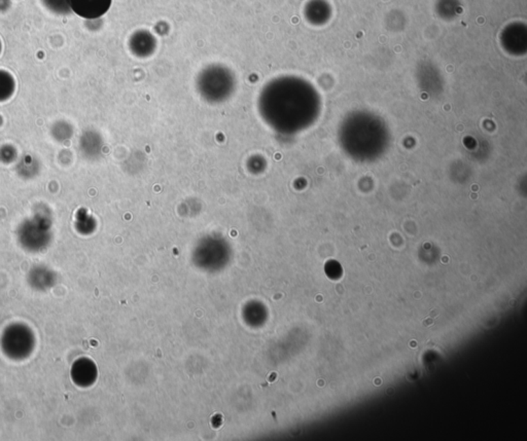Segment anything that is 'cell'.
Returning <instances> with one entry per match:
<instances>
[{
    "instance_id": "52a82bcc",
    "label": "cell",
    "mask_w": 527,
    "mask_h": 441,
    "mask_svg": "<svg viewBox=\"0 0 527 441\" xmlns=\"http://www.w3.org/2000/svg\"><path fill=\"white\" fill-rule=\"evenodd\" d=\"M18 157V151L10 144L0 147V161L4 164L12 163Z\"/></svg>"
},
{
    "instance_id": "277c9868",
    "label": "cell",
    "mask_w": 527,
    "mask_h": 441,
    "mask_svg": "<svg viewBox=\"0 0 527 441\" xmlns=\"http://www.w3.org/2000/svg\"><path fill=\"white\" fill-rule=\"evenodd\" d=\"M74 128L68 121H58L51 128V135L57 142H65L72 138Z\"/></svg>"
},
{
    "instance_id": "9c48e42d",
    "label": "cell",
    "mask_w": 527,
    "mask_h": 441,
    "mask_svg": "<svg viewBox=\"0 0 527 441\" xmlns=\"http://www.w3.org/2000/svg\"><path fill=\"white\" fill-rule=\"evenodd\" d=\"M1 49H2V44H1V40H0V54H1Z\"/></svg>"
},
{
    "instance_id": "7a4b0ae2",
    "label": "cell",
    "mask_w": 527,
    "mask_h": 441,
    "mask_svg": "<svg viewBox=\"0 0 527 441\" xmlns=\"http://www.w3.org/2000/svg\"><path fill=\"white\" fill-rule=\"evenodd\" d=\"M16 169L19 176L24 179H32L40 172V164L33 155H26L19 159Z\"/></svg>"
},
{
    "instance_id": "6da1fadb",
    "label": "cell",
    "mask_w": 527,
    "mask_h": 441,
    "mask_svg": "<svg viewBox=\"0 0 527 441\" xmlns=\"http://www.w3.org/2000/svg\"><path fill=\"white\" fill-rule=\"evenodd\" d=\"M110 4L112 0H70L72 12L89 20L103 16Z\"/></svg>"
},
{
    "instance_id": "8992f818",
    "label": "cell",
    "mask_w": 527,
    "mask_h": 441,
    "mask_svg": "<svg viewBox=\"0 0 527 441\" xmlns=\"http://www.w3.org/2000/svg\"><path fill=\"white\" fill-rule=\"evenodd\" d=\"M42 4L51 12L59 15H67L72 12L70 0H42Z\"/></svg>"
},
{
    "instance_id": "3957f363",
    "label": "cell",
    "mask_w": 527,
    "mask_h": 441,
    "mask_svg": "<svg viewBox=\"0 0 527 441\" xmlns=\"http://www.w3.org/2000/svg\"><path fill=\"white\" fill-rule=\"evenodd\" d=\"M16 87L14 76L6 70L0 69V102L10 100L16 92Z\"/></svg>"
},
{
    "instance_id": "ba28073f",
    "label": "cell",
    "mask_w": 527,
    "mask_h": 441,
    "mask_svg": "<svg viewBox=\"0 0 527 441\" xmlns=\"http://www.w3.org/2000/svg\"><path fill=\"white\" fill-rule=\"evenodd\" d=\"M10 0H0V12H6L10 8Z\"/></svg>"
},
{
    "instance_id": "5b68a950",
    "label": "cell",
    "mask_w": 527,
    "mask_h": 441,
    "mask_svg": "<svg viewBox=\"0 0 527 441\" xmlns=\"http://www.w3.org/2000/svg\"><path fill=\"white\" fill-rule=\"evenodd\" d=\"M97 141V136L94 133H85L80 138V150L84 157H91L95 155L98 147L94 146V144Z\"/></svg>"
}]
</instances>
